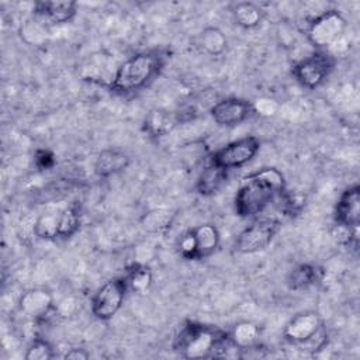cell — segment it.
<instances>
[{
    "label": "cell",
    "mask_w": 360,
    "mask_h": 360,
    "mask_svg": "<svg viewBox=\"0 0 360 360\" xmlns=\"http://www.w3.org/2000/svg\"><path fill=\"white\" fill-rule=\"evenodd\" d=\"M283 173L276 167H262L246 176L235 194V212L242 217L260 214L273 200L284 193Z\"/></svg>",
    "instance_id": "obj_1"
},
{
    "label": "cell",
    "mask_w": 360,
    "mask_h": 360,
    "mask_svg": "<svg viewBox=\"0 0 360 360\" xmlns=\"http://www.w3.org/2000/svg\"><path fill=\"white\" fill-rule=\"evenodd\" d=\"M231 346L235 345L229 333L197 322H186L173 342V349L186 359L224 357Z\"/></svg>",
    "instance_id": "obj_2"
},
{
    "label": "cell",
    "mask_w": 360,
    "mask_h": 360,
    "mask_svg": "<svg viewBox=\"0 0 360 360\" xmlns=\"http://www.w3.org/2000/svg\"><path fill=\"white\" fill-rule=\"evenodd\" d=\"M160 58L150 52L136 53L124 60L110 80V90L127 94L142 89L160 69Z\"/></svg>",
    "instance_id": "obj_3"
},
{
    "label": "cell",
    "mask_w": 360,
    "mask_h": 360,
    "mask_svg": "<svg viewBox=\"0 0 360 360\" xmlns=\"http://www.w3.org/2000/svg\"><path fill=\"white\" fill-rule=\"evenodd\" d=\"M346 30V20L338 10H326L311 20L307 28L308 41L316 48L335 45Z\"/></svg>",
    "instance_id": "obj_4"
},
{
    "label": "cell",
    "mask_w": 360,
    "mask_h": 360,
    "mask_svg": "<svg viewBox=\"0 0 360 360\" xmlns=\"http://www.w3.org/2000/svg\"><path fill=\"white\" fill-rule=\"evenodd\" d=\"M128 290L127 277H115L105 281L91 300V312L101 321L111 319L121 308Z\"/></svg>",
    "instance_id": "obj_5"
},
{
    "label": "cell",
    "mask_w": 360,
    "mask_h": 360,
    "mask_svg": "<svg viewBox=\"0 0 360 360\" xmlns=\"http://www.w3.org/2000/svg\"><path fill=\"white\" fill-rule=\"evenodd\" d=\"M278 229L280 222L276 218L256 219L238 235L235 248L245 255L262 252L271 243Z\"/></svg>",
    "instance_id": "obj_6"
},
{
    "label": "cell",
    "mask_w": 360,
    "mask_h": 360,
    "mask_svg": "<svg viewBox=\"0 0 360 360\" xmlns=\"http://www.w3.org/2000/svg\"><path fill=\"white\" fill-rule=\"evenodd\" d=\"M259 149H260V141L256 136L253 135L243 136L215 150L211 155L210 162L225 170L240 167L245 163L250 162L256 156Z\"/></svg>",
    "instance_id": "obj_7"
},
{
    "label": "cell",
    "mask_w": 360,
    "mask_h": 360,
    "mask_svg": "<svg viewBox=\"0 0 360 360\" xmlns=\"http://www.w3.org/2000/svg\"><path fill=\"white\" fill-rule=\"evenodd\" d=\"M335 56L328 52H316L301 59L294 68V77L308 89L318 87L333 70Z\"/></svg>",
    "instance_id": "obj_8"
},
{
    "label": "cell",
    "mask_w": 360,
    "mask_h": 360,
    "mask_svg": "<svg viewBox=\"0 0 360 360\" xmlns=\"http://www.w3.org/2000/svg\"><path fill=\"white\" fill-rule=\"evenodd\" d=\"M322 329V319L314 311L300 312L284 326L283 335L292 345H305L312 340Z\"/></svg>",
    "instance_id": "obj_9"
},
{
    "label": "cell",
    "mask_w": 360,
    "mask_h": 360,
    "mask_svg": "<svg viewBox=\"0 0 360 360\" xmlns=\"http://www.w3.org/2000/svg\"><path fill=\"white\" fill-rule=\"evenodd\" d=\"M211 117L221 127H235L243 122L253 112V105L242 98L228 97L212 104Z\"/></svg>",
    "instance_id": "obj_10"
},
{
    "label": "cell",
    "mask_w": 360,
    "mask_h": 360,
    "mask_svg": "<svg viewBox=\"0 0 360 360\" xmlns=\"http://www.w3.org/2000/svg\"><path fill=\"white\" fill-rule=\"evenodd\" d=\"M335 219L339 225L357 228L360 221V187L357 184L340 194L335 208Z\"/></svg>",
    "instance_id": "obj_11"
},
{
    "label": "cell",
    "mask_w": 360,
    "mask_h": 360,
    "mask_svg": "<svg viewBox=\"0 0 360 360\" xmlns=\"http://www.w3.org/2000/svg\"><path fill=\"white\" fill-rule=\"evenodd\" d=\"M194 242L193 260H201L211 256L219 245V232L212 224H202L190 229Z\"/></svg>",
    "instance_id": "obj_12"
},
{
    "label": "cell",
    "mask_w": 360,
    "mask_h": 360,
    "mask_svg": "<svg viewBox=\"0 0 360 360\" xmlns=\"http://www.w3.org/2000/svg\"><path fill=\"white\" fill-rule=\"evenodd\" d=\"M77 3L65 1H38L35 3V13L52 24H63L70 21L76 14Z\"/></svg>",
    "instance_id": "obj_13"
},
{
    "label": "cell",
    "mask_w": 360,
    "mask_h": 360,
    "mask_svg": "<svg viewBox=\"0 0 360 360\" xmlns=\"http://www.w3.org/2000/svg\"><path fill=\"white\" fill-rule=\"evenodd\" d=\"M52 308V295L41 288L30 290L20 298V309L31 318H42Z\"/></svg>",
    "instance_id": "obj_14"
},
{
    "label": "cell",
    "mask_w": 360,
    "mask_h": 360,
    "mask_svg": "<svg viewBox=\"0 0 360 360\" xmlns=\"http://www.w3.org/2000/svg\"><path fill=\"white\" fill-rule=\"evenodd\" d=\"M129 165V156L118 149H104L96 159V173L100 177H108L127 169Z\"/></svg>",
    "instance_id": "obj_15"
},
{
    "label": "cell",
    "mask_w": 360,
    "mask_h": 360,
    "mask_svg": "<svg viewBox=\"0 0 360 360\" xmlns=\"http://www.w3.org/2000/svg\"><path fill=\"white\" fill-rule=\"evenodd\" d=\"M179 121L180 117L177 112L155 108L145 118V131L152 136H162L170 132L179 124Z\"/></svg>",
    "instance_id": "obj_16"
},
{
    "label": "cell",
    "mask_w": 360,
    "mask_h": 360,
    "mask_svg": "<svg viewBox=\"0 0 360 360\" xmlns=\"http://www.w3.org/2000/svg\"><path fill=\"white\" fill-rule=\"evenodd\" d=\"M226 180V170L211 163L200 173L195 188L201 195L215 194Z\"/></svg>",
    "instance_id": "obj_17"
},
{
    "label": "cell",
    "mask_w": 360,
    "mask_h": 360,
    "mask_svg": "<svg viewBox=\"0 0 360 360\" xmlns=\"http://www.w3.org/2000/svg\"><path fill=\"white\" fill-rule=\"evenodd\" d=\"M319 280V270L308 263L300 264L294 267L288 277H287V284L291 290L300 291V290H307L308 287L314 285Z\"/></svg>",
    "instance_id": "obj_18"
},
{
    "label": "cell",
    "mask_w": 360,
    "mask_h": 360,
    "mask_svg": "<svg viewBox=\"0 0 360 360\" xmlns=\"http://www.w3.org/2000/svg\"><path fill=\"white\" fill-rule=\"evenodd\" d=\"M259 333V328L255 323L242 321L233 326L232 332L229 333V339L242 352L257 343Z\"/></svg>",
    "instance_id": "obj_19"
},
{
    "label": "cell",
    "mask_w": 360,
    "mask_h": 360,
    "mask_svg": "<svg viewBox=\"0 0 360 360\" xmlns=\"http://www.w3.org/2000/svg\"><path fill=\"white\" fill-rule=\"evenodd\" d=\"M233 17L238 25L250 30L260 24L263 18V10L255 3L240 1L233 7Z\"/></svg>",
    "instance_id": "obj_20"
},
{
    "label": "cell",
    "mask_w": 360,
    "mask_h": 360,
    "mask_svg": "<svg viewBox=\"0 0 360 360\" xmlns=\"http://www.w3.org/2000/svg\"><path fill=\"white\" fill-rule=\"evenodd\" d=\"M201 48L212 56L221 55L226 48V37L218 27H208L200 34Z\"/></svg>",
    "instance_id": "obj_21"
},
{
    "label": "cell",
    "mask_w": 360,
    "mask_h": 360,
    "mask_svg": "<svg viewBox=\"0 0 360 360\" xmlns=\"http://www.w3.org/2000/svg\"><path fill=\"white\" fill-rule=\"evenodd\" d=\"M128 287L136 292H145L152 284V271L148 266L135 263L128 269Z\"/></svg>",
    "instance_id": "obj_22"
},
{
    "label": "cell",
    "mask_w": 360,
    "mask_h": 360,
    "mask_svg": "<svg viewBox=\"0 0 360 360\" xmlns=\"http://www.w3.org/2000/svg\"><path fill=\"white\" fill-rule=\"evenodd\" d=\"M58 225L59 214H42L35 219L32 225V232L41 239H55L58 238Z\"/></svg>",
    "instance_id": "obj_23"
},
{
    "label": "cell",
    "mask_w": 360,
    "mask_h": 360,
    "mask_svg": "<svg viewBox=\"0 0 360 360\" xmlns=\"http://www.w3.org/2000/svg\"><path fill=\"white\" fill-rule=\"evenodd\" d=\"M80 226V215L75 207H68L59 212L58 238L66 239L77 232Z\"/></svg>",
    "instance_id": "obj_24"
},
{
    "label": "cell",
    "mask_w": 360,
    "mask_h": 360,
    "mask_svg": "<svg viewBox=\"0 0 360 360\" xmlns=\"http://www.w3.org/2000/svg\"><path fill=\"white\" fill-rule=\"evenodd\" d=\"M170 221H172V214L167 211L159 210V211H150L145 214L141 222L146 231L156 232V231L166 229L170 225Z\"/></svg>",
    "instance_id": "obj_25"
},
{
    "label": "cell",
    "mask_w": 360,
    "mask_h": 360,
    "mask_svg": "<svg viewBox=\"0 0 360 360\" xmlns=\"http://www.w3.org/2000/svg\"><path fill=\"white\" fill-rule=\"evenodd\" d=\"M52 357L53 349L45 339H34L24 354L25 360H49Z\"/></svg>",
    "instance_id": "obj_26"
},
{
    "label": "cell",
    "mask_w": 360,
    "mask_h": 360,
    "mask_svg": "<svg viewBox=\"0 0 360 360\" xmlns=\"http://www.w3.org/2000/svg\"><path fill=\"white\" fill-rule=\"evenodd\" d=\"M277 110V104L270 98H260L253 105V111H257L263 115H273Z\"/></svg>",
    "instance_id": "obj_27"
},
{
    "label": "cell",
    "mask_w": 360,
    "mask_h": 360,
    "mask_svg": "<svg viewBox=\"0 0 360 360\" xmlns=\"http://www.w3.org/2000/svg\"><path fill=\"white\" fill-rule=\"evenodd\" d=\"M35 163L39 169H49V167L53 166L55 159H53V155L49 150L41 149L35 155Z\"/></svg>",
    "instance_id": "obj_28"
},
{
    "label": "cell",
    "mask_w": 360,
    "mask_h": 360,
    "mask_svg": "<svg viewBox=\"0 0 360 360\" xmlns=\"http://www.w3.org/2000/svg\"><path fill=\"white\" fill-rule=\"evenodd\" d=\"M63 357H65V359H69V360H87V359L90 357V353L86 352L84 349H77V347H75V349H69V350L65 353Z\"/></svg>",
    "instance_id": "obj_29"
}]
</instances>
